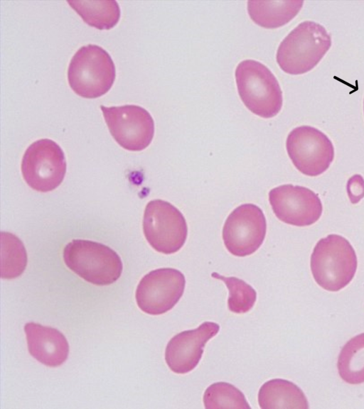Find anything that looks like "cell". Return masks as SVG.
Here are the masks:
<instances>
[{
    "label": "cell",
    "instance_id": "cell-1",
    "mask_svg": "<svg viewBox=\"0 0 364 409\" xmlns=\"http://www.w3.org/2000/svg\"><path fill=\"white\" fill-rule=\"evenodd\" d=\"M331 45V38L326 28L314 21L299 23L282 41L277 62L280 68L291 75L311 70Z\"/></svg>",
    "mask_w": 364,
    "mask_h": 409
},
{
    "label": "cell",
    "instance_id": "cell-2",
    "mask_svg": "<svg viewBox=\"0 0 364 409\" xmlns=\"http://www.w3.org/2000/svg\"><path fill=\"white\" fill-rule=\"evenodd\" d=\"M357 256L343 236L330 234L315 246L311 256V270L315 281L324 290L338 291L353 279Z\"/></svg>",
    "mask_w": 364,
    "mask_h": 409
},
{
    "label": "cell",
    "instance_id": "cell-3",
    "mask_svg": "<svg viewBox=\"0 0 364 409\" xmlns=\"http://www.w3.org/2000/svg\"><path fill=\"white\" fill-rule=\"evenodd\" d=\"M116 77L114 63L102 47L88 44L81 47L70 60L68 80L77 95L94 99L106 94Z\"/></svg>",
    "mask_w": 364,
    "mask_h": 409
},
{
    "label": "cell",
    "instance_id": "cell-4",
    "mask_svg": "<svg viewBox=\"0 0 364 409\" xmlns=\"http://www.w3.org/2000/svg\"><path fill=\"white\" fill-rule=\"evenodd\" d=\"M65 265L85 280L97 285L114 283L122 275L119 256L109 246L90 240L74 239L63 250Z\"/></svg>",
    "mask_w": 364,
    "mask_h": 409
},
{
    "label": "cell",
    "instance_id": "cell-5",
    "mask_svg": "<svg viewBox=\"0 0 364 409\" xmlns=\"http://www.w3.org/2000/svg\"><path fill=\"white\" fill-rule=\"evenodd\" d=\"M235 79L239 95L252 113L271 118L279 112L282 92L267 67L256 60H243L236 67Z\"/></svg>",
    "mask_w": 364,
    "mask_h": 409
},
{
    "label": "cell",
    "instance_id": "cell-6",
    "mask_svg": "<svg viewBox=\"0 0 364 409\" xmlns=\"http://www.w3.org/2000/svg\"><path fill=\"white\" fill-rule=\"evenodd\" d=\"M66 168L63 151L48 138L37 140L27 148L21 167L26 182L41 192L58 187L65 178Z\"/></svg>",
    "mask_w": 364,
    "mask_h": 409
},
{
    "label": "cell",
    "instance_id": "cell-7",
    "mask_svg": "<svg viewBox=\"0 0 364 409\" xmlns=\"http://www.w3.org/2000/svg\"><path fill=\"white\" fill-rule=\"evenodd\" d=\"M143 231L150 246L164 254L179 251L188 235L187 224L182 213L162 200H151L146 204Z\"/></svg>",
    "mask_w": 364,
    "mask_h": 409
},
{
    "label": "cell",
    "instance_id": "cell-8",
    "mask_svg": "<svg viewBox=\"0 0 364 409\" xmlns=\"http://www.w3.org/2000/svg\"><path fill=\"white\" fill-rule=\"evenodd\" d=\"M105 121L117 143L126 150L140 151L151 143L154 122L149 112L134 104L119 107L101 105Z\"/></svg>",
    "mask_w": 364,
    "mask_h": 409
},
{
    "label": "cell",
    "instance_id": "cell-9",
    "mask_svg": "<svg viewBox=\"0 0 364 409\" xmlns=\"http://www.w3.org/2000/svg\"><path fill=\"white\" fill-rule=\"evenodd\" d=\"M286 147L294 166L308 176L322 174L334 158L331 140L323 132L309 126L294 129L287 136Z\"/></svg>",
    "mask_w": 364,
    "mask_h": 409
},
{
    "label": "cell",
    "instance_id": "cell-10",
    "mask_svg": "<svg viewBox=\"0 0 364 409\" xmlns=\"http://www.w3.org/2000/svg\"><path fill=\"white\" fill-rule=\"evenodd\" d=\"M266 230L262 210L255 204H243L228 217L223 229V239L231 254L244 257L252 254L260 247Z\"/></svg>",
    "mask_w": 364,
    "mask_h": 409
},
{
    "label": "cell",
    "instance_id": "cell-11",
    "mask_svg": "<svg viewBox=\"0 0 364 409\" xmlns=\"http://www.w3.org/2000/svg\"><path fill=\"white\" fill-rule=\"evenodd\" d=\"M185 285L184 275L177 269L164 268L151 271L137 285L135 294L137 305L149 315L164 314L179 301Z\"/></svg>",
    "mask_w": 364,
    "mask_h": 409
},
{
    "label": "cell",
    "instance_id": "cell-12",
    "mask_svg": "<svg viewBox=\"0 0 364 409\" xmlns=\"http://www.w3.org/2000/svg\"><path fill=\"white\" fill-rule=\"evenodd\" d=\"M269 200L276 217L291 225H311L322 214L318 195L304 187L291 184L278 186L270 190Z\"/></svg>",
    "mask_w": 364,
    "mask_h": 409
},
{
    "label": "cell",
    "instance_id": "cell-13",
    "mask_svg": "<svg viewBox=\"0 0 364 409\" xmlns=\"http://www.w3.org/2000/svg\"><path fill=\"white\" fill-rule=\"evenodd\" d=\"M219 329L215 322H204L196 329L173 336L165 350V360L169 369L180 374L194 369L202 357L205 344L216 335Z\"/></svg>",
    "mask_w": 364,
    "mask_h": 409
},
{
    "label": "cell",
    "instance_id": "cell-14",
    "mask_svg": "<svg viewBox=\"0 0 364 409\" xmlns=\"http://www.w3.org/2000/svg\"><path fill=\"white\" fill-rule=\"evenodd\" d=\"M30 354L41 364L57 367L67 359L69 345L65 337L57 329L28 322L24 326Z\"/></svg>",
    "mask_w": 364,
    "mask_h": 409
},
{
    "label": "cell",
    "instance_id": "cell-15",
    "mask_svg": "<svg viewBox=\"0 0 364 409\" xmlns=\"http://www.w3.org/2000/svg\"><path fill=\"white\" fill-rule=\"evenodd\" d=\"M258 403L262 409L309 408L303 391L294 383L282 378L269 380L261 386Z\"/></svg>",
    "mask_w": 364,
    "mask_h": 409
},
{
    "label": "cell",
    "instance_id": "cell-16",
    "mask_svg": "<svg viewBox=\"0 0 364 409\" xmlns=\"http://www.w3.org/2000/svg\"><path fill=\"white\" fill-rule=\"evenodd\" d=\"M303 4V1H249L247 11L256 24L275 28L289 22L299 13Z\"/></svg>",
    "mask_w": 364,
    "mask_h": 409
},
{
    "label": "cell",
    "instance_id": "cell-17",
    "mask_svg": "<svg viewBox=\"0 0 364 409\" xmlns=\"http://www.w3.org/2000/svg\"><path fill=\"white\" fill-rule=\"evenodd\" d=\"M88 25L100 30L113 28L120 18L117 1H67Z\"/></svg>",
    "mask_w": 364,
    "mask_h": 409
},
{
    "label": "cell",
    "instance_id": "cell-18",
    "mask_svg": "<svg viewBox=\"0 0 364 409\" xmlns=\"http://www.w3.org/2000/svg\"><path fill=\"white\" fill-rule=\"evenodd\" d=\"M341 378L350 384L364 382V333L351 338L342 348L338 359Z\"/></svg>",
    "mask_w": 364,
    "mask_h": 409
},
{
    "label": "cell",
    "instance_id": "cell-19",
    "mask_svg": "<svg viewBox=\"0 0 364 409\" xmlns=\"http://www.w3.org/2000/svg\"><path fill=\"white\" fill-rule=\"evenodd\" d=\"M27 265V253L22 241L9 232L1 233V277L20 276Z\"/></svg>",
    "mask_w": 364,
    "mask_h": 409
},
{
    "label": "cell",
    "instance_id": "cell-20",
    "mask_svg": "<svg viewBox=\"0 0 364 409\" xmlns=\"http://www.w3.org/2000/svg\"><path fill=\"white\" fill-rule=\"evenodd\" d=\"M205 408L250 409L244 394L233 385L217 382L209 386L203 394Z\"/></svg>",
    "mask_w": 364,
    "mask_h": 409
},
{
    "label": "cell",
    "instance_id": "cell-21",
    "mask_svg": "<svg viewBox=\"0 0 364 409\" xmlns=\"http://www.w3.org/2000/svg\"><path fill=\"white\" fill-rule=\"evenodd\" d=\"M211 276L226 285L229 291L228 306L231 312L241 314L252 308L257 300V293L250 285L240 278L225 277L215 272Z\"/></svg>",
    "mask_w": 364,
    "mask_h": 409
},
{
    "label": "cell",
    "instance_id": "cell-22",
    "mask_svg": "<svg viewBox=\"0 0 364 409\" xmlns=\"http://www.w3.org/2000/svg\"><path fill=\"white\" fill-rule=\"evenodd\" d=\"M347 192L352 204L358 203L364 197V179L360 175H354L349 178Z\"/></svg>",
    "mask_w": 364,
    "mask_h": 409
},
{
    "label": "cell",
    "instance_id": "cell-23",
    "mask_svg": "<svg viewBox=\"0 0 364 409\" xmlns=\"http://www.w3.org/2000/svg\"><path fill=\"white\" fill-rule=\"evenodd\" d=\"M363 107H364V103H363ZM363 110H364V108H363Z\"/></svg>",
    "mask_w": 364,
    "mask_h": 409
}]
</instances>
